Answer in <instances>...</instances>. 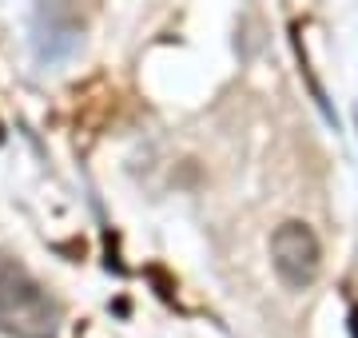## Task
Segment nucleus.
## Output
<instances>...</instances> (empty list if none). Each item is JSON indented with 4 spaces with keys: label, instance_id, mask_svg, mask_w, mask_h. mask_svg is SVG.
I'll list each match as a JSON object with an SVG mask.
<instances>
[{
    "label": "nucleus",
    "instance_id": "7ed1b4c3",
    "mask_svg": "<svg viewBox=\"0 0 358 338\" xmlns=\"http://www.w3.org/2000/svg\"><path fill=\"white\" fill-rule=\"evenodd\" d=\"M350 326H355V338H358V307L350 311Z\"/></svg>",
    "mask_w": 358,
    "mask_h": 338
},
{
    "label": "nucleus",
    "instance_id": "f257e3e1",
    "mask_svg": "<svg viewBox=\"0 0 358 338\" xmlns=\"http://www.w3.org/2000/svg\"><path fill=\"white\" fill-rule=\"evenodd\" d=\"M0 335L60 338V302L20 263H0Z\"/></svg>",
    "mask_w": 358,
    "mask_h": 338
},
{
    "label": "nucleus",
    "instance_id": "f03ea898",
    "mask_svg": "<svg viewBox=\"0 0 358 338\" xmlns=\"http://www.w3.org/2000/svg\"><path fill=\"white\" fill-rule=\"evenodd\" d=\"M271 267H275V274L282 279V286L307 291V286L319 279V267H322L319 235L310 231L303 219L279 223L275 235H271Z\"/></svg>",
    "mask_w": 358,
    "mask_h": 338
}]
</instances>
